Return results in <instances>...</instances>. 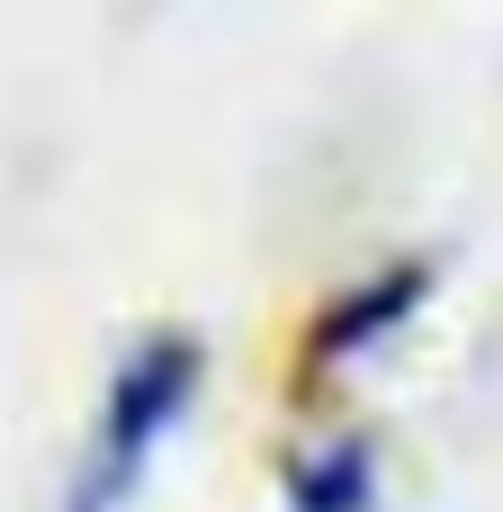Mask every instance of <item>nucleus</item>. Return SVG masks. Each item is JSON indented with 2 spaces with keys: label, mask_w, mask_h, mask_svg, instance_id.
<instances>
[{
  "label": "nucleus",
  "mask_w": 503,
  "mask_h": 512,
  "mask_svg": "<svg viewBox=\"0 0 503 512\" xmlns=\"http://www.w3.org/2000/svg\"><path fill=\"white\" fill-rule=\"evenodd\" d=\"M198 369H207V360H198L189 333H162V342H144V351L117 369L108 414H99V450H90V468H81V486H72V504H63V512H117L126 495H135L144 459H153L162 432L189 414Z\"/></svg>",
  "instance_id": "1"
},
{
  "label": "nucleus",
  "mask_w": 503,
  "mask_h": 512,
  "mask_svg": "<svg viewBox=\"0 0 503 512\" xmlns=\"http://www.w3.org/2000/svg\"><path fill=\"white\" fill-rule=\"evenodd\" d=\"M423 297H432V270H423V261H405V270H387V279H369V288L333 297V306L315 315V333H306V369H333V360H351L360 342L396 333Z\"/></svg>",
  "instance_id": "2"
},
{
  "label": "nucleus",
  "mask_w": 503,
  "mask_h": 512,
  "mask_svg": "<svg viewBox=\"0 0 503 512\" xmlns=\"http://www.w3.org/2000/svg\"><path fill=\"white\" fill-rule=\"evenodd\" d=\"M369 504H378V459L360 441L288 468V512H369Z\"/></svg>",
  "instance_id": "3"
}]
</instances>
